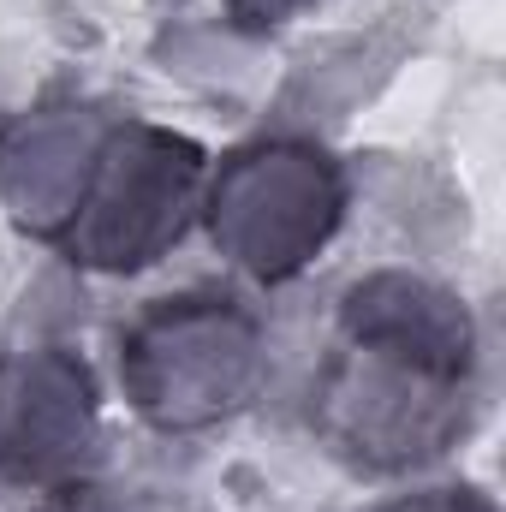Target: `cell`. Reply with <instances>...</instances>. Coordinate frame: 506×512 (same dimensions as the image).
<instances>
[{
    "instance_id": "cell-1",
    "label": "cell",
    "mask_w": 506,
    "mask_h": 512,
    "mask_svg": "<svg viewBox=\"0 0 506 512\" xmlns=\"http://www.w3.org/2000/svg\"><path fill=\"white\" fill-rule=\"evenodd\" d=\"M120 382L149 429H209L262 382V328L233 298H161L120 340Z\"/></svg>"
},
{
    "instance_id": "cell-2",
    "label": "cell",
    "mask_w": 506,
    "mask_h": 512,
    "mask_svg": "<svg viewBox=\"0 0 506 512\" xmlns=\"http://www.w3.org/2000/svg\"><path fill=\"white\" fill-rule=\"evenodd\" d=\"M197 203H203V149L167 126L126 120L108 126L84 203L60 239L84 268L131 274L179 245Z\"/></svg>"
},
{
    "instance_id": "cell-3",
    "label": "cell",
    "mask_w": 506,
    "mask_h": 512,
    "mask_svg": "<svg viewBox=\"0 0 506 512\" xmlns=\"http://www.w3.org/2000/svg\"><path fill=\"white\" fill-rule=\"evenodd\" d=\"M209 233L256 280H292L346 215L340 167L310 143H251L209 179Z\"/></svg>"
},
{
    "instance_id": "cell-4",
    "label": "cell",
    "mask_w": 506,
    "mask_h": 512,
    "mask_svg": "<svg viewBox=\"0 0 506 512\" xmlns=\"http://www.w3.org/2000/svg\"><path fill=\"white\" fill-rule=\"evenodd\" d=\"M322 441L358 471H411L441 459L465 429V376L346 346L316 387Z\"/></svg>"
},
{
    "instance_id": "cell-5",
    "label": "cell",
    "mask_w": 506,
    "mask_h": 512,
    "mask_svg": "<svg viewBox=\"0 0 506 512\" xmlns=\"http://www.w3.org/2000/svg\"><path fill=\"white\" fill-rule=\"evenodd\" d=\"M96 382L84 358L60 346H30L0 358V483L54 489L96 453Z\"/></svg>"
},
{
    "instance_id": "cell-6",
    "label": "cell",
    "mask_w": 506,
    "mask_h": 512,
    "mask_svg": "<svg viewBox=\"0 0 506 512\" xmlns=\"http://www.w3.org/2000/svg\"><path fill=\"white\" fill-rule=\"evenodd\" d=\"M108 143V120L90 108H36L0 131V197L18 227L60 239L84 203L96 155Z\"/></svg>"
},
{
    "instance_id": "cell-7",
    "label": "cell",
    "mask_w": 506,
    "mask_h": 512,
    "mask_svg": "<svg viewBox=\"0 0 506 512\" xmlns=\"http://www.w3.org/2000/svg\"><path fill=\"white\" fill-rule=\"evenodd\" d=\"M340 334H346V346L393 352V358H411V364L471 382V358H477L471 310L423 274L381 268V274H364L358 286H346Z\"/></svg>"
},
{
    "instance_id": "cell-8",
    "label": "cell",
    "mask_w": 506,
    "mask_h": 512,
    "mask_svg": "<svg viewBox=\"0 0 506 512\" xmlns=\"http://www.w3.org/2000/svg\"><path fill=\"white\" fill-rule=\"evenodd\" d=\"M376 512H501L483 489H417V495H399Z\"/></svg>"
},
{
    "instance_id": "cell-9",
    "label": "cell",
    "mask_w": 506,
    "mask_h": 512,
    "mask_svg": "<svg viewBox=\"0 0 506 512\" xmlns=\"http://www.w3.org/2000/svg\"><path fill=\"white\" fill-rule=\"evenodd\" d=\"M42 512H120V507L108 501V489H96V483L72 477V483H54V489H48Z\"/></svg>"
},
{
    "instance_id": "cell-10",
    "label": "cell",
    "mask_w": 506,
    "mask_h": 512,
    "mask_svg": "<svg viewBox=\"0 0 506 512\" xmlns=\"http://www.w3.org/2000/svg\"><path fill=\"white\" fill-rule=\"evenodd\" d=\"M310 0H227V12L239 18V24H256V30H274V24H286V18H298Z\"/></svg>"
}]
</instances>
